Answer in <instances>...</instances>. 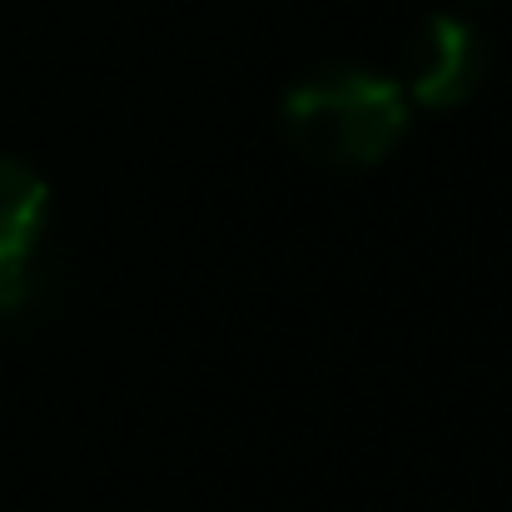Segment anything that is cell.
<instances>
[{"label": "cell", "instance_id": "3", "mask_svg": "<svg viewBox=\"0 0 512 512\" xmlns=\"http://www.w3.org/2000/svg\"><path fill=\"white\" fill-rule=\"evenodd\" d=\"M50 224V184L35 165L0 155V309L30 294V269Z\"/></svg>", "mask_w": 512, "mask_h": 512}, {"label": "cell", "instance_id": "2", "mask_svg": "<svg viewBox=\"0 0 512 512\" xmlns=\"http://www.w3.org/2000/svg\"><path fill=\"white\" fill-rule=\"evenodd\" d=\"M488 75V45L463 15H428L403 60V95L413 110H458Z\"/></svg>", "mask_w": 512, "mask_h": 512}, {"label": "cell", "instance_id": "1", "mask_svg": "<svg viewBox=\"0 0 512 512\" xmlns=\"http://www.w3.org/2000/svg\"><path fill=\"white\" fill-rule=\"evenodd\" d=\"M413 105L398 80L368 65H324L289 85L284 95V135L289 145L334 170L383 165L408 135Z\"/></svg>", "mask_w": 512, "mask_h": 512}]
</instances>
